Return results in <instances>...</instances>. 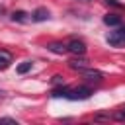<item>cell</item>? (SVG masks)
I'll list each match as a JSON object with an SVG mask.
<instances>
[{"instance_id": "1", "label": "cell", "mask_w": 125, "mask_h": 125, "mask_svg": "<svg viewBox=\"0 0 125 125\" xmlns=\"http://www.w3.org/2000/svg\"><path fill=\"white\" fill-rule=\"evenodd\" d=\"M92 94V90L88 86H80V88H61V90H53L55 98H68V100H88Z\"/></svg>"}, {"instance_id": "2", "label": "cell", "mask_w": 125, "mask_h": 125, "mask_svg": "<svg viewBox=\"0 0 125 125\" xmlns=\"http://www.w3.org/2000/svg\"><path fill=\"white\" fill-rule=\"evenodd\" d=\"M105 39H107V43H109L111 47H117V49L125 47V25L121 23V25H117L115 29H111Z\"/></svg>"}, {"instance_id": "3", "label": "cell", "mask_w": 125, "mask_h": 125, "mask_svg": "<svg viewBox=\"0 0 125 125\" xmlns=\"http://www.w3.org/2000/svg\"><path fill=\"white\" fill-rule=\"evenodd\" d=\"M66 47H68V53H72V55H84L86 53V43L80 39H70L66 43Z\"/></svg>"}, {"instance_id": "4", "label": "cell", "mask_w": 125, "mask_h": 125, "mask_svg": "<svg viewBox=\"0 0 125 125\" xmlns=\"http://www.w3.org/2000/svg\"><path fill=\"white\" fill-rule=\"evenodd\" d=\"M80 74L86 78V80H90V82H102L104 80V74L100 72V70H96V68H82L80 70Z\"/></svg>"}, {"instance_id": "5", "label": "cell", "mask_w": 125, "mask_h": 125, "mask_svg": "<svg viewBox=\"0 0 125 125\" xmlns=\"http://www.w3.org/2000/svg\"><path fill=\"white\" fill-rule=\"evenodd\" d=\"M45 20H49V10L47 8H35L33 10V14H31V21H45Z\"/></svg>"}, {"instance_id": "6", "label": "cell", "mask_w": 125, "mask_h": 125, "mask_svg": "<svg viewBox=\"0 0 125 125\" xmlns=\"http://www.w3.org/2000/svg\"><path fill=\"white\" fill-rule=\"evenodd\" d=\"M47 49H49L51 53H57V55H64V53H68L66 43H61V41H53V43H49Z\"/></svg>"}, {"instance_id": "7", "label": "cell", "mask_w": 125, "mask_h": 125, "mask_svg": "<svg viewBox=\"0 0 125 125\" xmlns=\"http://www.w3.org/2000/svg\"><path fill=\"white\" fill-rule=\"evenodd\" d=\"M12 64V53L6 49H0V70H6Z\"/></svg>"}, {"instance_id": "8", "label": "cell", "mask_w": 125, "mask_h": 125, "mask_svg": "<svg viewBox=\"0 0 125 125\" xmlns=\"http://www.w3.org/2000/svg\"><path fill=\"white\" fill-rule=\"evenodd\" d=\"M104 23L109 25V27H117V25H121V16H117V14H107V16H104Z\"/></svg>"}, {"instance_id": "9", "label": "cell", "mask_w": 125, "mask_h": 125, "mask_svg": "<svg viewBox=\"0 0 125 125\" xmlns=\"http://www.w3.org/2000/svg\"><path fill=\"white\" fill-rule=\"evenodd\" d=\"M12 21H18V23H25V21H29V14L27 12H21V10H16V12H12Z\"/></svg>"}, {"instance_id": "10", "label": "cell", "mask_w": 125, "mask_h": 125, "mask_svg": "<svg viewBox=\"0 0 125 125\" xmlns=\"http://www.w3.org/2000/svg\"><path fill=\"white\" fill-rule=\"evenodd\" d=\"M68 66H70L72 70H82V68L88 66V61H84V59H72V61L68 62Z\"/></svg>"}, {"instance_id": "11", "label": "cell", "mask_w": 125, "mask_h": 125, "mask_svg": "<svg viewBox=\"0 0 125 125\" xmlns=\"http://www.w3.org/2000/svg\"><path fill=\"white\" fill-rule=\"evenodd\" d=\"M31 64H33L31 61H23L21 64H18V68H16L18 74H25V72H29V70H31Z\"/></svg>"}, {"instance_id": "12", "label": "cell", "mask_w": 125, "mask_h": 125, "mask_svg": "<svg viewBox=\"0 0 125 125\" xmlns=\"http://www.w3.org/2000/svg\"><path fill=\"white\" fill-rule=\"evenodd\" d=\"M105 4L107 6H113V8H125L121 2H117V0H105Z\"/></svg>"}, {"instance_id": "13", "label": "cell", "mask_w": 125, "mask_h": 125, "mask_svg": "<svg viewBox=\"0 0 125 125\" xmlns=\"http://www.w3.org/2000/svg\"><path fill=\"white\" fill-rule=\"evenodd\" d=\"M0 123H18L16 119H12V117H2L0 119Z\"/></svg>"}, {"instance_id": "14", "label": "cell", "mask_w": 125, "mask_h": 125, "mask_svg": "<svg viewBox=\"0 0 125 125\" xmlns=\"http://www.w3.org/2000/svg\"><path fill=\"white\" fill-rule=\"evenodd\" d=\"M61 82H62V76H59V74L53 76V84H61Z\"/></svg>"}, {"instance_id": "15", "label": "cell", "mask_w": 125, "mask_h": 125, "mask_svg": "<svg viewBox=\"0 0 125 125\" xmlns=\"http://www.w3.org/2000/svg\"><path fill=\"white\" fill-rule=\"evenodd\" d=\"M0 14H4V6H0Z\"/></svg>"}]
</instances>
